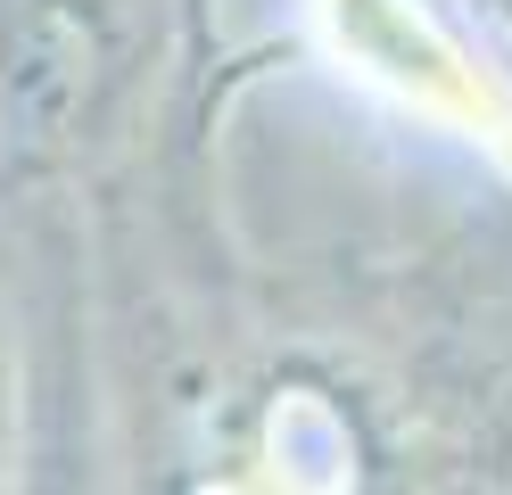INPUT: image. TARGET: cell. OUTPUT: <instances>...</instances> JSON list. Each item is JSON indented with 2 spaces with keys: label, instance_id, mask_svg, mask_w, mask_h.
<instances>
[{
  "label": "cell",
  "instance_id": "cell-1",
  "mask_svg": "<svg viewBox=\"0 0 512 495\" xmlns=\"http://www.w3.org/2000/svg\"><path fill=\"white\" fill-rule=\"evenodd\" d=\"M108 83V33L83 0H25L0 33V124L9 149H58Z\"/></svg>",
  "mask_w": 512,
  "mask_h": 495
},
{
  "label": "cell",
  "instance_id": "cell-2",
  "mask_svg": "<svg viewBox=\"0 0 512 495\" xmlns=\"http://www.w3.org/2000/svg\"><path fill=\"white\" fill-rule=\"evenodd\" d=\"M9 429L17 413H9V355H0V495H9Z\"/></svg>",
  "mask_w": 512,
  "mask_h": 495
},
{
  "label": "cell",
  "instance_id": "cell-3",
  "mask_svg": "<svg viewBox=\"0 0 512 495\" xmlns=\"http://www.w3.org/2000/svg\"><path fill=\"white\" fill-rule=\"evenodd\" d=\"M504 9H512V0H504Z\"/></svg>",
  "mask_w": 512,
  "mask_h": 495
}]
</instances>
